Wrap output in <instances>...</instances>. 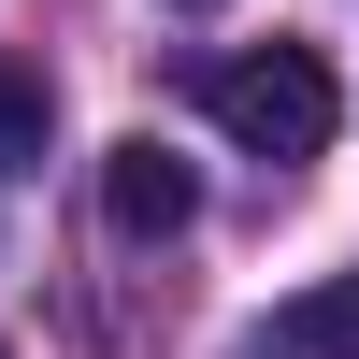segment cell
Masks as SVG:
<instances>
[{
  "label": "cell",
  "instance_id": "6da1fadb",
  "mask_svg": "<svg viewBox=\"0 0 359 359\" xmlns=\"http://www.w3.org/2000/svg\"><path fill=\"white\" fill-rule=\"evenodd\" d=\"M201 115H216L230 144H245V158H316V144H331V57L316 43H259V57H216V72H201Z\"/></svg>",
  "mask_w": 359,
  "mask_h": 359
},
{
  "label": "cell",
  "instance_id": "7a4b0ae2",
  "mask_svg": "<svg viewBox=\"0 0 359 359\" xmlns=\"http://www.w3.org/2000/svg\"><path fill=\"white\" fill-rule=\"evenodd\" d=\"M101 216L130 230V245H158V230H187V216H201V172L172 158L158 130H130V144L101 158Z\"/></svg>",
  "mask_w": 359,
  "mask_h": 359
},
{
  "label": "cell",
  "instance_id": "3957f363",
  "mask_svg": "<svg viewBox=\"0 0 359 359\" xmlns=\"http://www.w3.org/2000/svg\"><path fill=\"white\" fill-rule=\"evenodd\" d=\"M259 359H359V273L302 287V302H273V331H259Z\"/></svg>",
  "mask_w": 359,
  "mask_h": 359
},
{
  "label": "cell",
  "instance_id": "277c9868",
  "mask_svg": "<svg viewBox=\"0 0 359 359\" xmlns=\"http://www.w3.org/2000/svg\"><path fill=\"white\" fill-rule=\"evenodd\" d=\"M43 115H57V101H43V72H29V57H0V187L43 158Z\"/></svg>",
  "mask_w": 359,
  "mask_h": 359
},
{
  "label": "cell",
  "instance_id": "5b68a950",
  "mask_svg": "<svg viewBox=\"0 0 359 359\" xmlns=\"http://www.w3.org/2000/svg\"><path fill=\"white\" fill-rule=\"evenodd\" d=\"M187 15H216V0H187Z\"/></svg>",
  "mask_w": 359,
  "mask_h": 359
}]
</instances>
